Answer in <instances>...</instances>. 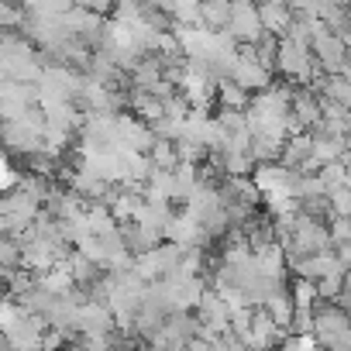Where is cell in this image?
Here are the masks:
<instances>
[{
	"label": "cell",
	"mask_w": 351,
	"mask_h": 351,
	"mask_svg": "<svg viewBox=\"0 0 351 351\" xmlns=\"http://www.w3.org/2000/svg\"><path fill=\"white\" fill-rule=\"evenodd\" d=\"M200 334V317L197 310H180L169 313L165 324L148 337V351H186V344Z\"/></svg>",
	"instance_id": "obj_1"
},
{
	"label": "cell",
	"mask_w": 351,
	"mask_h": 351,
	"mask_svg": "<svg viewBox=\"0 0 351 351\" xmlns=\"http://www.w3.org/2000/svg\"><path fill=\"white\" fill-rule=\"evenodd\" d=\"M310 49H313V59H317V66L324 69V73H344V66H348V59H351V49H348V42L337 35V32H330L324 21H317L313 25V38H310Z\"/></svg>",
	"instance_id": "obj_2"
},
{
	"label": "cell",
	"mask_w": 351,
	"mask_h": 351,
	"mask_svg": "<svg viewBox=\"0 0 351 351\" xmlns=\"http://www.w3.org/2000/svg\"><path fill=\"white\" fill-rule=\"evenodd\" d=\"M348 330H351V313L337 300H320L313 306V337H317V344L324 351L334 348Z\"/></svg>",
	"instance_id": "obj_3"
},
{
	"label": "cell",
	"mask_w": 351,
	"mask_h": 351,
	"mask_svg": "<svg viewBox=\"0 0 351 351\" xmlns=\"http://www.w3.org/2000/svg\"><path fill=\"white\" fill-rule=\"evenodd\" d=\"M186 252H190V248L176 245V241H165V245L152 248L148 255H138V258H134V272H138L145 282H158V279H165L169 272H176V269L183 265Z\"/></svg>",
	"instance_id": "obj_4"
},
{
	"label": "cell",
	"mask_w": 351,
	"mask_h": 351,
	"mask_svg": "<svg viewBox=\"0 0 351 351\" xmlns=\"http://www.w3.org/2000/svg\"><path fill=\"white\" fill-rule=\"evenodd\" d=\"M228 35L241 45H255L265 35L262 25V11H258V0H234V11H231V28Z\"/></svg>",
	"instance_id": "obj_5"
},
{
	"label": "cell",
	"mask_w": 351,
	"mask_h": 351,
	"mask_svg": "<svg viewBox=\"0 0 351 351\" xmlns=\"http://www.w3.org/2000/svg\"><path fill=\"white\" fill-rule=\"evenodd\" d=\"M228 80H234V83H238L241 90H248V93H262V90L272 86V69L255 59L252 45H241V56H238V62H234V69H231Z\"/></svg>",
	"instance_id": "obj_6"
},
{
	"label": "cell",
	"mask_w": 351,
	"mask_h": 351,
	"mask_svg": "<svg viewBox=\"0 0 351 351\" xmlns=\"http://www.w3.org/2000/svg\"><path fill=\"white\" fill-rule=\"evenodd\" d=\"M117 330V317L107 303L100 300H83L80 306V320H76V334L80 337H100V334H114Z\"/></svg>",
	"instance_id": "obj_7"
},
{
	"label": "cell",
	"mask_w": 351,
	"mask_h": 351,
	"mask_svg": "<svg viewBox=\"0 0 351 351\" xmlns=\"http://www.w3.org/2000/svg\"><path fill=\"white\" fill-rule=\"evenodd\" d=\"M324 121V100L313 86L293 90V131H313Z\"/></svg>",
	"instance_id": "obj_8"
},
{
	"label": "cell",
	"mask_w": 351,
	"mask_h": 351,
	"mask_svg": "<svg viewBox=\"0 0 351 351\" xmlns=\"http://www.w3.org/2000/svg\"><path fill=\"white\" fill-rule=\"evenodd\" d=\"M231 313H234V306H231L214 286H207V293H204V300H200V306H197L200 324H204L207 330L228 334V330H231Z\"/></svg>",
	"instance_id": "obj_9"
},
{
	"label": "cell",
	"mask_w": 351,
	"mask_h": 351,
	"mask_svg": "<svg viewBox=\"0 0 351 351\" xmlns=\"http://www.w3.org/2000/svg\"><path fill=\"white\" fill-rule=\"evenodd\" d=\"M279 162H282L286 169H293V172H317L320 165H317V155H313V134H310V131L293 134V138L282 145Z\"/></svg>",
	"instance_id": "obj_10"
},
{
	"label": "cell",
	"mask_w": 351,
	"mask_h": 351,
	"mask_svg": "<svg viewBox=\"0 0 351 351\" xmlns=\"http://www.w3.org/2000/svg\"><path fill=\"white\" fill-rule=\"evenodd\" d=\"M121 238H124V245H128V252L134 258L138 255H148L158 245H165V234L155 231V228H148L145 221H121Z\"/></svg>",
	"instance_id": "obj_11"
},
{
	"label": "cell",
	"mask_w": 351,
	"mask_h": 351,
	"mask_svg": "<svg viewBox=\"0 0 351 351\" xmlns=\"http://www.w3.org/2000/svg\"><path fill=\"white\" fill-rule=\"evenodd\" d=\"M231 11H234V0H200V28L204 32H228L231 28Z\"/></svg>",
	"instance_id": "obj_12"
},
{
	"label": "cell",
	"mask_w": 351,
	"mask_h": 351,
	"mask_svg": "<svg viewBox=\"0 0 351 351\" xmlns=\"http://www.w3.org/2000/svg\"><path fill=\"white\" fill-rule=\"evenodd\" d=\"M145 200H152V204H172V200H180V190H176V172L172 169H155L148 176Z\"/></svg>",
	"instance_id": "obj_13"
},
{
	"label": "cell",
	"mask_w": 351,
	"mask_h": 351,
	"mask_svg": "<svg viewBox=\"0 0 351 351\" xmlns=\"http://www.w3.org/2000/svg\"><path fill=\"white\" fill-rule=\"evenodd\" d=\"M282 330H289L293 327V317H296V300H293V286H279L269 300H265V306H262Z\"/></svg>",
	"instance_id": "obj_14"
},
{
	"label": "cell",
	"mask_w": 351,
	"mask_h": 351,
	"mask_svg": "<svg viewBox=\"0 0 351 351\" xmlns=\"http://www.w3.org/2000/svg\"><path fill=\"white\" fill-rule=\"evenodd\" d=\"M317 176H320L324 190L330 193V190L344 186V176H348V169H344V162H330V165H320V169H317Z\"/></svg>",
	"instance_id": "obj_15"
},
{
	"label": "cell",
	"mask_w": 351,
	"mask_h": 351,
	"mask_svg": "<svg viewBox=\"0 0 351 351\" xmlns=\"http://www.w3.org/2000/svg\"><path fill=\"white\" fill-rule=\"evenodd\" d=\"M330 210H334V217H351V190L348 186L330 190Z\"/></svg>",
	"instance_id": "obj_16"
},
{
	"label": "cell",
	"mask_w": 351,
	"mask_h": 351,
	"mask_svg": "<svg viewBox=\"0 0 351 351\" xmlns=\"http://www.w3.org/2000/svg\"><path fill=\"white\" fill-rule=\"evenodd\" d=\"M330 238L334 245H351V217H330Z\"/></svg>",
	"instance_id": "obj_17"
},
{
	"label": "cell",
	"mask_w": 351,
	"mask_h": 351,
	"mask_svg": "<svg viewBox=\"0 0 351 351\" xmlns=\"http://www.w3.org/2000/svg\"><path fill=\"white\" fill-rule=\"evenodd\" d=\"M110 351H134V348H131V341H128V344H117V348H110Z\"/></svg>",
	"instance_id": "obj_18"
}]
</instances>
